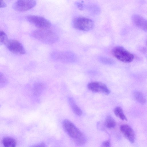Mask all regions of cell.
Wrapping results in <instances>:
<instances>
[{"mask_svg":"<svg viewBox=\"0 0 147 147\" xmlns=\"http://www.w3.org/2000/svg\"><path fill=\"white\" fill-rule=\"evenodd\" d=\"M62 125L66 132L77 145H82L86 143V137L72 122L65 119L63 121Z\"/></svg>","mask_w":147,"mask_h":147,"instance_id":"1","label":"cell"},{"mask_svg":"<svg viewBox=\"0 0 147 147\" xmlns=\"http://www.w3.org/2000/svg\"><path fill=\"white\" fill-rule=\"evenodd\" d=\"M32 35L36 39L47 44L54 43L58 38L54 32L46 29L36 30L33 32Z\"/></svg>","mask_w":147,"mask_h":147,"instance_id":"2","label":"cell"},{"mask_svg":"<svg viewBox=\"0 0 147 147\" xmlns=\"http://www.w3.org/2000/svg\"><path fill=\"white\" fill-rule=\"evenodd\" d=\"M113 55L120 61L125 63H130L134 59V55L121 46H117L112 50Z\"/></svg>","mask_w":147,"mask_h":147,"instance_id":"3","label":"cell"},{"mask_svg":"<svg viewBox=\"0 0 147 147\" xmlns=\"http://www.w3.org/2000/svg\"><path fill=\"white\" fill-rule=\"evenodd\" d=\"M74 27L78 30L88 31L91 30L94 25L93 21L91 19L85 17H78L73 21Z\"/></svg>","mask_w":147,"mask_h":147,"instance_id":"4","label":"cell"},{"mask_svg":"<svg viewBox=\"0 0 147 147\" xmlns=\"http://www.w3.org/2000/svg\"><path fill=\"white\" fill-rule=\"evenodd\" d=\"M29 22L40 29H47L51 25V22L44 17L35 15H30L26 17Z\"/></svg>","mask_w":147,"mask_h":147,"instance_id":"5","label":"cell"},{"mask_svg":"<svg viewBox=\"0 0 147 147\" xmlns=\"http://www.w3.org/2000/svg\"><path fill=\"white\" fill-rule=\"evenodd\" d=\"M36 5L35 0H18L13 4V8L16 11H24L32 8Z\"/></svg>","mask_w":147,"mask_h":147,"instance_id":"6","label":"cell"},{"mask_svg":"<svg viewBox=\"0 0 147 147\" xmlns=\"http://www.w3.org/2000/svg\"><path fill=\"white\" fill-rule=\"evenodd\" d=\"M5 45L10 51L15 54L23 55L25 53L23 45L17 40H9Z\"/></svg>","mask_w":147,"mask_h":147,"instance_id":"7","label":"cell"},{"mask_svg":"<svg viewBox=\"0 0 147 147\" xmlns=\"http://www.w3.org/2000/svg\"><path fill=\"white\" fill-rule=\"evenodd\" d=\"M88 89L94 92H101L106 95L110 94V91L104 83L98 82H93L88 83Z\"/></svg>","mask_w":147,"mask_h":147,"instance_id":"8","label":"cell"},{"mask_svg":"<svg viewBox=\"0 0 147 147\" xmlns=\"http://www.w3.org/2000/svg\"><path fill=\"white\" fill-rule=\"evenodd\" d=\"M120 130L125 137L131 143L134 142L135 134L133 129L127 124H123L120 127Z\"/></svg>","mask_w":147,"mask_h":147,"instance_id":"9","label":"cell"},{"mask_svg":"<svg viewBox=\"0 0 147 147\" xmlns=\"http://www.w3.org/2000/svg\"><path fill=\"white\" fill-rule=\"evenodd\" d=\"M134 24L142 30L147 32V20L138 14H134L131 16Z\"/></svg>","mask_w":147,"mask_h":147,"instance_id":"10","label":"cell"},{"mask_svg":"<svg viewBox=\"0 0 147 147\" xmlns=\"http://www.w3.org/2000/svg\"><path fill=\"white\" fill-rule=\"evenodd\" d=\"M69 104L73 112L77 115L81 116L82 115V112L81 110L76 104L72 98L69 97L68 98Z\"/></svg>","mask_w":147,"mask_h":147,"instance_id":"11","label":"cell"},{"mask_svg":"<svg viewBox=\"0 0 147 147\" xmlns=\"http://www.w3.org/2000/svg\"><path fill=\"white\" fill-rule=\"evenodd\" d=\"M2 143L3 145L6 147H14L16 145L15 140L9 137L4 138L2 140Z\"/></svg>","mask_w":147,"mask_h":147,"instance_id":"12","label":"cell"},{"mask_svg":"<svg viewBox=\"0 0 147 147\" xmlns=\"http://www.w3.org/2000/svg\"><path fill=\"white\" fill-rule=\"evenodd\" d=\"M133 95L136 100L140 103L144 104L146 103V98L144 94L141 92L135 91L134 92Z\"/></svg>","mask_w":147,"mask_h":147,"instance_id":"13","label":"cell"},{"mask_svg":"<svg viewBox=\"0 0 147 147\" xmlns=\"http://www.w3.org/2000/svg\"><path fill=\"white\" fill-rule=\"evenodd\" d=\"M114 112L115 115L121 120L127 121V119L124 113L123 110L120 107H115L114 109Z\"/></svg>","mask_w":147,"mask_h":147,"instance_id":"14","label":"cell"},{"mask_svg":"<svg viewBox=\"0 0 147 147\" xmlns=\"http://www.w3.org/2000/svg\"><path fill=\"white\" fill-rule=\"evenodd\" d=\"M105 123L106 127L109 129L113 128L116 126L115 121L111 115L108 116L106 117Z\"/></svg>","mask_w":147,"mask_h":147,"instance_id":"15","label":"cell"},{"mask_svg":"<svg viewBox=\"0 0 147 147\" xmlns=\"http://www.w3.org/2000/svg\"><path fill=\"white\" fill-rule=\"evenodd\" d=\"M9 39L6 34L3 31L0 32V44L1 45L6 44Z\"/></svg>","mask_w":147,"mask_h":147,"instance_id":"16","label":"cell"},{"mask_svg":"<svg viewBox=\"0 0 147 147\" xmlns=\"http://www.w3.org/2000/svg\"><path fill=\"white\" fill-rule=\"evenodd\" d=\"M102 146L104 147H110L111 146V143L110 141L107 140L103 142L102 143Z\"/></svg>","mask_w":147,"mask_h":147,"instance_id":"17","label":"cell"},{"mask_svg":"<svg viewBox=\"0 0 147 147\" xmlns=\"http://www.w3.org/2000/svg\"><path fill=\"white\" fill-rule=\"evenodd\" d=\"M76 6L78 7V8L79 9L82 10L84 9L83 6L81 3L77 2L76 3Z\"/></svg>","mask_w":147,"mask_h":147,"instance_id":"18","label":"cell"},{"mask_svg":"<svg viewBox=\"0 0 147 147\" xmlns=\"http://www.w3.org/2000/svg\"><path fill=\"white\" fill-rule=\"evenodd\" d=\"M6 6L5 3L2 0H0V7L4 8Z\"/></svg>","mask_w":147,"mask_h":147,"instance_id":"19","label":"cell"},{"mask_svg":"<svg viewBox=\"0 0 147 147\" xmlns=\"http://www.w3.org/2000/svg\"><path fill=\"white\" fill-rule=\"evenodd\" d=\"M34 146L36 147H44L45 146V144L44 143H41L37 144L36 145Z\"/></svg>","mask_w":147,"mask_h":147,"instance_id":"20","label":"cell"},{"mask_svg":"<svg viewBox=\"0 0 147 147\" xmlns=\"http://www.w3.org/2000/svg\"><path fill=\"white\" fill-rule=\"evenodd\" d=\"M146 45H147V42H146Z\"/></svg>","mask_w":147,"mask_h":147,"instance_id":"21","label":"cell"}]
</instances>
